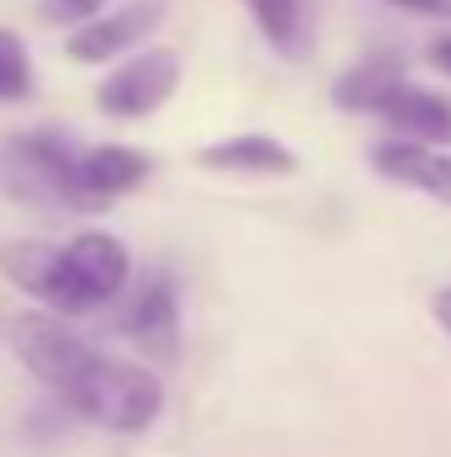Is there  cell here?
Returning a JSON list of instances; mask_svg holds the SVG:
<instances>
[{
	"instance_id": "obj_1",
	"label": "cell",
	"mask_w": 451,
	"mask_h": 457,
	"mask_svg": "<svg viewBox=\"0 0 451 457\" xmlns=\"http://www.w3.org/2000/svg\"><path fill=\"white\" fill-rule=\"evenodd\" d=\"M122 287H127V245L117 234H107V228H86L70 245H53L48 271H43V282H37L32 298L48 314L70 320V314L112 303Z\"/></svg>"
},
{
	"instance_id": "obj_2",
	"label": "cell",
	"mask_w": 451,
	"mask_h": 457,
	"mask_svg": "<svg viewBox=\"0 0 451 457\" xmlns=\"http://www.w3.org/2000/svg\"><path fill=\"white\" fill-rule=\"evenodd\" d=\"M75 415H86V420H96V426H107V431H122V436H138V431H149L154 426V415H160V404H165V388H160V378L149 372V367H138V361H117V356H91L80 372H75V383L59 394Z\"/></svg>"
},
{
	"instance_id": "obj_3",
	"label": "cell",
	"mask_w": 451,
	"mask_h": 457,
	"mask_svg": "<svg viewBox=\"0 0 451 457\" xmlns=\"http://www.w3.org/2000/svg\"><path fill=\"white\" fill-rule=\"evenodd\" d=\"M0 192L37 213H86L75 187V149L59 133L0 138Z\"/></svg>"
},
{
	"instance_id": "obj_4",
	"label": "cell",
	"mask_w": 451,
	"mask_h": 457,
	"mask_svg": "<svg viewBox=\"0 0 451 457\" xmlns=\"http://www.w3.org/2000/svg\"><path fill=\"white\" fill-rule=\"evenodd\" d=\"M11 345H16L21 367H27L43 388H53V394H64V388L75 383V372L96 356V345L86 341L80 330H70L64 314H48V309L16 314V325H11Z\"/></svg>"
},
{
	"instance_id": "obj_5",
	"label": "cell",
	"mask_w": 451,
	"mask_h": 457,
	"mask_svg": "<svg viewBox=\"0 0 451 457\" xmlns=\"http://www.w3.org/2000/svg\"><path fill=\"white\" fill-rule=\"evenodd\" d=\"M176 86H181V59L170 48H144L102 80L96 107L112 117H149L176 96Z\"/></svg>"
},
{
	"instance_id": "obj_6",
	"label": "cell",
	"mask_w": 451,
	"mask_h": 457,
	"mask_svg": "<svg viewBox=\"0 0 451 457\" xmlns=\"http://www.w3.org/2000/svg\"><path fill=\"white\" fill-rule=\"evenodd\" d=\"M160 16H165V0H133V5H122V11H102V16H91L86 27H75V37H70L64 48H70L75 64H107L117 54L138 48V43L160 27Z\"/></svg>"
},
{
	"instance_id": "obj_7",
	"label": "cell",
	"mask_w": 451,
	"mask_h": 457,
	"mask_svg": "<svg viewBox=\"0 0 451 457\" xmlns=\"http://www.w3.org/2000/svg\"><path fill=\"white\" fill-rule=\"evenodd\" d=\"M149 154L133 149V144H96V149H80L75 154V187H80V203L86 213L107 208L112 197H127L149 181Z\"/></svg>"
},
{
	"instance_id": "obj_8",
	"label": "cell",
	"mask_w": 451,
	"mask_h": 457,
	"mask_svg": "<svg viewBox=\"0 0 451 457\" xmlns=\"http://www.w3.org/2000/svg\"><path fill=\"white\" fill-rule=\"evenodd\" d=\"M372 170L393 187H409V192H425L436 203L451 208V154L436 144H414V138H393V144H377L372 149Z\"/></svg>"
},
{
	"instance_id": "obj_9",
	"label": "cell",
	"mask_w": 451,
	"mask_h": 457,
	"mask_svg": "<svg viewBox=\"0 0 451 457\" xmlns=\"http://www.w3.org/2000/svg\"><path fill=\"white\" fill-rule=\"evenodd\" d=\"M122 336L144 345L149 356H176L181 345V303H176V282L170 277H149L133 298V309L122 314Z\"/></svg>"
},
{
	"instance_id": "obj_10",
	"label": "cell",
	"mask_w": 451,
	"mask_h": 457,
	"mask_svg": "<svg viewBox=\"0 0 451 457\" xmlns=\"http://www.w3.org/2000/svg\"><path fill=\"white\" fill-rule=\"evenodd\" d=\"M377 117L393 128V133H404V138H414V144H451V102L447 96H436V91H420V86H398L382 107H377Z\"/></svg>"
},
{
	"instance_id": "obj_11",
	"label": "cell",
	"mask_w": 451,
	"mask_h": 457,
	"mask_svg": "<svg viewBox=\"0 0 451 457\" xmlns=\"http://www.w3.org/2000/svg\"><path fill=\"white\" fill-rule=\"evenodd\" d=\"M197 160L208 170H228V176H292L298 170V154L271 133H239L224 144H208Z\"/></svg>"
},
{
	"instance_id": "obj_12",
	"label": "cell",
	"mask_w": 451,
	"mask_h": 457,
	"mask_svg": "<svg viewBox=\"0 0 451 457\" xmlns=\"http://www.w3.org/2000/svg\"><path fill=\"white\" fill-rule=\"evenodd\" d=\"M398 86H404V64L393 54H372V59L350 64L335 80V102L345 112H377Z\"/></svg>"
},
{
	"instance_id": "obj_13",
	"label": "cell",
	"mask_w": 451,
	"mask_h": 457,
	"mask_svg": "<svg viewBox=\"0 0 451 457\" xmlns=\"http://www.w3.org/2000/svg\"><path fill=\"white\" fill-rule=\"evenodd\" d=\"M27 96H32V54L11 27H0V102H27Z\"/></svg>"
},
{
	"instance_id": "obj_14",
	"label": "cell",
	"mask_w": 451,
	"mask_h": 457,
	"mask_svg": "<svg viewBox=\"0 0 451 457\" xmlns=\"http://www.w3.org/2000/svg\"><path fill=\"white\" fill-rule=\"evenodd\" d=\"M244 11L255 16V27L276 48H292V37H298V0H244Z\"/></svg>"
},
{
	"instance_id": "obj_15",
	"label": "cell",
	"mask_w": 451,
	"mask_h": 457,
	"mask_svg": "<svg viewBox=\"0 0 451 457\" xmlns=\"http://www.w3.org/2000/svg\"><path fill=\"white\" fill-rule=\"evenodd\" d=\"M102 11H107V0H43V16L48 21H64V27H86Z\"/></svg>"
},
{
	"instance_id": "obj_16",
	"label": "cell",
	"mask_w": 451,
	"mask_h": 457,
	"mask_svg": "<svg viewBox=\"0 0 451 457\" xmlns=\"http://www.w3.org/2000/svg\"><path fill=\"white\" fill-rule=\"evenodd\" d=\"M398 11H414V16H451V0H388Z\"/></svg>"
},
{
	"instance_id": "obj_17",
	"label": "cell",
	"mask_w": 451,
	"mask_h": 457,
	"mask_svg": "<svg viewBox=\"0 0 451 457\" xmlns=\"http://www.w3.org/2000/svg\"><path fill=\"white\" fill-rule=\"evenodd\" d=\"M430 314H436V325L451 336V287H441V293L430 298Z\"/></svg>"
},
{
	"instance_id": "obj_18",
	"label": "cell",
	"mask_w": 451,
	"mask_h": 457,
	"mask_svg": "<svg viewBox=\"0 0 451 457\" xmlns=\"http://www.w3.org/2000/svg\"><path fill=\"white\" fill-rule=\"evenodd\" d=\"M430 59H436V70H447L451 75V37H441V43L430 48Z\"/></svg>"
}]
</instances>
